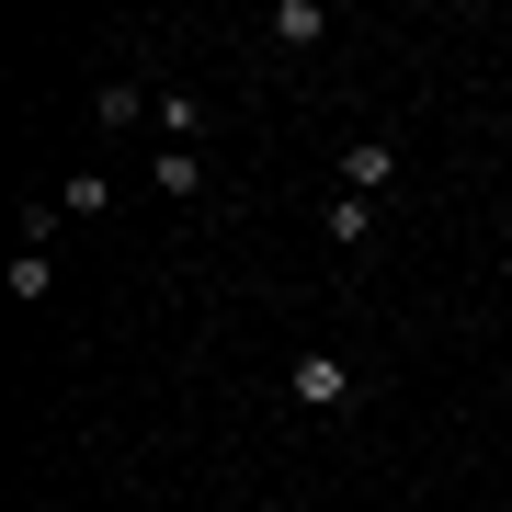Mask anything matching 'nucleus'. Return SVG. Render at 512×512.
Here are the masks:
<instances>
[{"label": "nucleus", "instance_id": "5", "mask_svg": "<svg viewBox=\"0 0 512 512\" xmlns=\"http://www.w3.org/2000/svg\"><path fill=\"white\" fill-rule=\"evenodd\" d=\"M319 228H330V239H342V251H353V239L376 228V194H330V217H319Z\"/></svg>", "mask_w": 512, "mask_h": 512}, {"label": "nucleus", "instance_id": "2", "mask_svg": "<svg viewBox=\"0 0 512 512\" xmlns=\"http://www.w3.org/2000/svg\"><path fill=\"white\" fill-rule=\"evenodd\" d=\"M387 183H399V148H387V137H353L342 148V194H387Z\"/></svg>", "mask_w": 512, "mask_h": 512}, {"label": "nucleus", "instance_id": "6", "mask_svg": "<svg viewBox=\"0 0 512 512\" xmlns=\"http://www.w3.org/2000/svg\"><path fill=\"white\" fill-rule=\"evenodd\" d=\"M160 194H171V205L205 194V160H194V148H160Z\"/></svg>", "mask_w": 512, "mask_h": 512}, {"label": "nucleus", "instance_id": "1", "mask_svg": "<svg viewBox=\"0 0 512 512\" xmlns=\"http://www.w3.org/2000/svg\"><path fill=\"white\" fill-rule=\"evenodd\" d=\"M296 399L308 410H353V365L342 353H296Z\"/></svg>", "mask_w": 512, "mask_h": 512}, {"label": "nucleus", "instance_id": "4", "mask_svg": "<svg viewBox=\"0 0 512 512\" xmlns=\"http://www.w3.org/2000/svg\"><path fill=\"white\" fill-rule=\"evenodd\" d=\"M274 35H285V46H319L330 12H319V0H274Z\"/></svg>", "mask_w": 512, "mask_h": 512}, {"label": "nucleus", "instance_id": "3", "mask_svg": "<svg viewBox=\"0 0 512 512\" xmlns=\"http://www.w3.org/2000/svg\"><path fill=\"white\" fill-rule=\"evenodd\" d=\"M103 126H160V103H148L137 80H103Z\"/></svg>", "mask_w": 512, "mask_h": 512}]
</instances>
